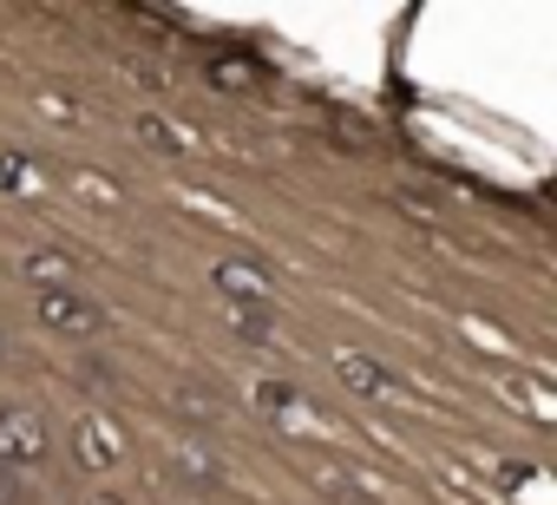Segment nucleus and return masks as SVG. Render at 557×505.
<instances>
[{"label":"nucleus","instance_id":"nucleus-4","mask_svg":"<svg viewBox=\"0 0 557 505\" xmlns=\"http://www.w3.org/2000/svg\"><path fill=\"white\" fill-rule=\"evenodd\" d=\"M86 446H92L99 459H119V433H99L92 420H79V453H86Z\"/></svg>","mask_w":557,"mask_h":505},{"label":"nucleus","instance_id":"nucleus-2","mask_svg":"<svg viewBox=\"0 0 557 505\" xmlns=\"http://www.w3.org/2000/svg\"><path fill=\"white\" fill-rule=\"evenodd\" d=\"M40 316H47V329H66V335L99 329V309L79 303V296H66V290H47V296H40Z\"/></svg>","mask_w":557,"mask_h":505},{"label":"nucleus","instance_id":"nucleus-1","mask_svg":"<svg viewBox=\"0 0 557 505\" xmlns=\"http://www.w3.org/2000/svg\"><path fill=\"white\" fill-rule=\"evenodd\" d=\"M40 446H47V433H40V420H34V414H21V407L0 414V459L27 466V459H40Z\"/></svg>","mask_w":557,"mask_h":505},{"label":"nucleus","instance_id":"nucleus-3","mask_svg":"<svg viewBox=\"0 0 557 505\" xmlns=\"http://www.w3.org/2000/svg\"><path fill=\"white\" fill-rule=\"evenodd\" d=\"M210 79H216V86H249V79H256V60H249V53H243V60H236V53H210Z\"/></svg>","mask_w":557,"mask_h":505},{"label":"nucleus","instance_id":"nucleus-5","mask_svg":"<svg viewBox=\"0 0 557 505\" xmlns=\"http://www.w3.org/2000/svg\"><path fill=\"white\" fill-rule=\"evenodd\" d=\"M86 505H125V498H112V492H99V498H86Z\"/></svg>","mask_w":557,"mask_h":505}]
</instances>
